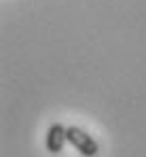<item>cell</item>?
I'll return each instance as SVG.
<instances>
[{"instance_id": "1", "label": "cell", "mask_w": 146, "mask_h": 157, "mask_svg": "<svg viewBox=\"0 0 146 157\" xmlns=\"http://www.w3.org/2000/svg\"><path fill=\"white\" fill-rule=\"evenodd\" d=\"M66 134H68V142H70L83 157H95L97 155L99 144H97V140L91 134H87V132L80 130V128H74V125H70V128L66 130Z\"/></svg>"}, {"instance_id": "2", "label": "cell", "mask_w": 146, "mask_h": 157, "mask_svg": "<svg viewBox=\"0 0 146 157\" xmlns=\"http://www.w3.org/2000/svg\"><path fill=\"white\" fill-rule=\"evenodd\" d=\"M68 128H64L62 123H51L47 130V138H45V144H47V151L57 155L64 151V144L68 142V134H66Z\"/></svg>"}]
</instances>
